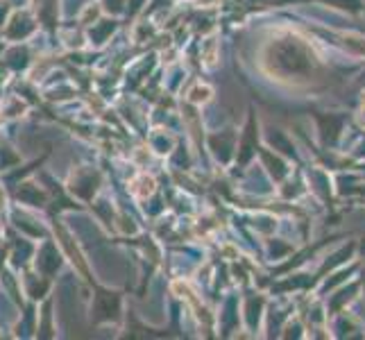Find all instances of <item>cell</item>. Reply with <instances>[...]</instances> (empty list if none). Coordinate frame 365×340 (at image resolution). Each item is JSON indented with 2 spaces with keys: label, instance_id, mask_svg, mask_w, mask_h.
I'll return each mask as SVG.
<instances>
[{
  "label": "cell",
  "instance_id": "obj_1",
  "mask_svg": "<svg viewBox=\"0 0 365 340\" xmlns=\"http://www.w3.org/2000/svg\"><path fill=\"white\" fill-rule=\"evenodd\" d=\"M188 96H191L193 103H207V100L211 98V89H209V86H195V89Z\"/></svg>",
  "mask_w": 365,
  "mask_h": 340
}]
</instances>
